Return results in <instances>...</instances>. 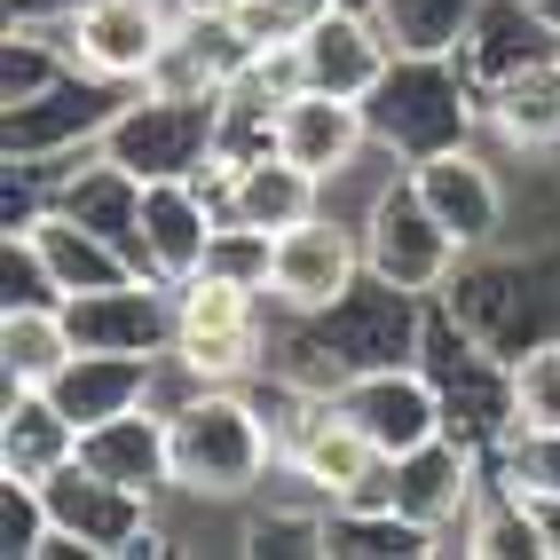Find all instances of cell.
Returning <instances> with one entry per match:
<instances>
[{
	"mask_svg": "<svg viewBox=\"0 0 560 560\" xmlns=\"http://www.w3.org/2000/svg\"><path fill=\"white\" fill-rule=\"evenodd\" d=\"M481 481H490V458H481L474 442H458V434H434V442H419V451L395 458V490H387V498H395L410 521H427V529L442 537V552H451L458 521H466L474 498H481Z\"/></svg>",
	"mask_w": 560,
	"mask_h": 560,
	"instance_id": "5bb4252c",
	"label": "cell"
},
{
	"mask_svg": "<svg viewBox=\"0 0 560 560\" xmlns=\"http://www.w3.org/2000/svg\"><path fill=\"white\" fill-rule=\"evenodd\" d=\"M206 269H213V277H230V284L269 292L277 237H269V230H253V221H230V213H221V230H213V245H206Z\"/></svg>",
	"mask_w": 560,
	"mask_h": 560,
	"instance_id": "4dcf8cb0",
	"label": "cell"
},
{
	"mask_svg": "<svg viewBox=\"0 0 560 560\" xmlns=\"http://www.w3.org/2000/svg\"><path fill=\"white\" fill-rule=\"evenodd\" d=\"M331 402L348 410V419L380 442L387 458L402 451H419V442L434 434H451L442 427V387H434V371L427 363H380V371H348L340 387H331Z\"/></svg>",
	"mask_w": 560,
	"mask_h": 560,
	"instance_id": "7c38bea8",
	"label": "cell"
},
{
	"mask_svg": "<svg viewBox=\"0 0 560 560\" xmlns=\"http://www.w3.org/2000/svg\"><path fill=\"white\" fill-rule=\"evenodd\" d=\"M269 348H277L269 292L230 284L213 269L174 284V355L198 387H253L260 371H269Z\"/></svg>",
	"mask_w": 560,
	"mask_h": 560,
	"instance_id": "3957f363",
	"label": "cell"
},
{
	"mask_svg": "<svg viewBox=\"0 0 560 560\" xmlns=\"http://www.w3.org/2000/svg\"><path fill=\"white\" fill-rule=\"evenodd\" d=\"M151 387H159V355H103V348H80L48 395H56L63 419L88 434V427H103V419H119V410L151 402Z\"/></svg>",
	"mask_w": 560,
	"mask_h": 560,
	"instance_id": "7402d4cb",
	"label": "cell"
},
{
	"mask_svg": "<svg viewBox=\"0 0 560 560\" xmlns=\"http://www.w3.org/2000/svg\"><path fill=\"white\" fill-rule=\"evenodd\" d=\"M71 458H80V427L56 410V395L48 387H0V474L48 481Z\"/></svg>",
	"mask_w": 560,
	"mask_h": 560,
	"instance_id": "cb8c5ba5",
	"label": "cell"
},
{
	"mask_svg": "<svg viewBox=\"0 0 560 560\" xmlns=\"http://www.w3.org/2000/svg\"><path fill=\"white\" fill-rule=\"evenodd\" d=\"M206 190L221 198L230 221H253V230H269V237H284V230H301L308 213H324V182L308 166H292L284 151L253 159V166H213Z\"/></svg>",
	"mask_w": 560,
	"mask_h": 560,
	"instance_id": "ac0fdd59",
	"label": "cell"
},
{
	"mask_svg": "<svg viewBox=\"0 0 560 560\" xmlns=\"http://www.w3.org/2000/svg\"><path fill=\"white\" fill-rule=\"evenodd\" d=\"M466 80L490 95L505 88L513 71H537V63H560V24L545 16V0H481L474 24H466Z\"/></svg>",
	"mask_w": 560,
	"mask_h": 560,
	"instance_id": "2e32d148",
	"label": "cell"
},
{
	"mask_svg": "<svg viewBox=\"0 0 560 560\" xmlns=\"http://www.w3.org/2000/svg\"><path fill=\"white\" fill-rule=\"evenodd\" d=\"M24 237H32V253H40V269H48V284H56V301L135 277V260L110 245L103 230H88L80 213H63V206H40V213L24 221Z\"/></svg>",
	"mask_w": 560,
	"mask_h": 560,
	"instance_id": "603a6c76",
	"label": "cell"
},
{
	"mask_svg": "<svg viewBox=\"0 0 560 560\" xmlns=\"http://www.w3.org/2000/svg\"><path fill=\"white\" fill-rule=\"evenodd\" d=\"M340 9H380V0H340Z\"/></svg>",
	"mask_w": 560,
	"mask_h": 560,
	"instance_id": "74e56055",
	"label": "cell"
},
{
	"mask_svg": "<svg viewBox=\"0 0 560 560\" xmlns=\"http://www.w3.org/2000/svg\"><path fill=\"white\" fill-rule=\"evenodd\" d=\"M284 474L301 481L308 498H324V505H380L395 490V458L331 395L316 402V419L301 427V442L284 451Z\"/></svg>",
	"mask_w": 560,
	"mask_h": 560,
	"instance_id": "ba28073f",
	"label": "cell"
},
{
	"mask_svg": "<svg viewBox=\"0 0 560 560\" xmlns=\"http://www.w3.org/2000/svg\"><path fill=\"white\" fill-rule=\"evenodd\" d=\"M277 151L292 166H308L316 182H331L340 166H355L371 151V119H363L355 95L301 88V95H284V110H277Z\"/></svg>",
	"mask_w": 560,
	"mask_h": 560,
	"instance_id": "d6986e66",
	"label": "cell"
},
{
	"mask_svg": "<svg viewBox=\"0 0 560 560\" xmlns=\"http://www.w3.org/2000/svg\"><path fill=\"white\" fill-rule=\"evenodd\" d=\"M490 466H498L505 481H521L529 498H545V490H560V434H513Z\"/></svg>",
	"mask_w": 560,
	"mask_h": 560,
	"instance_id": "e575fe53",
	"label": "cell"
},
{
	"mask_svg": "<svg viewBox=\"0 0 560 560\" xmlns=\"http://www.w3.org/2000/svg\"><path fill=\"white\" fill-rule=\"evenodd\" d=\"M221 230V198L206 182H142V277H198L206 269V245Z\"/></svg>",
	"mask_w": 560,
	"mask_h": 560,
	"instance_id": "9a60e30c",
	"label": "cell"
},
{
	"mask_svg": "<svg viewBox=\"0 0 560 560\" xmlns=\"http://www.w3.org/2000/svg\"><path fill=\"white\" fill-rule=\"evenodd\" d=\"M513 434H560V331L513 355Z\"/></svg>",
	"mask_w": 560,
	"mask_h": 560,
	"instance_id": "f546056e",
	"label": "cell"
},
{
	"mask_svg": "<svg viewBox=\"0 0 560 560\" xmlns=\"http://www.w3.org/2000/svg\"><path fill=\"white\" fill-rule=\"evenodd\" d=\"M48 490L40 481H16V474H0V552L9 560H40L48 545Z\"/></svg>",
	"mask_w": 560,
	"mask_h": 560,
	"instance_id": "1f68e13d",
	"label": "cell"
},
{
	"mask_svg": "<svg viewBox=\"0 0 560 560\" xmlns=\"http://www.w3.org/2000/svg\"><path fill=\"white\" fill-rule=\"evenodd\" d=\"M103 151L142 182H206L213 174V95L135 88L119 119L103 127Z\"/></svg>",
	"mask_w": 560,
	"mask_h": 560,
	"instance_id": "5b68a950",
	"label": "cell"
},
{
	"mask_svg": "<svg viewBox=\"0 0 560 560\" xmlns=\"http://www.w3.org/2000/svg\"><path fill=\"white\" fill-rule=\"evenodd\" d=\"M32 301H56V284L24 230H0V308H32Z\"/></svg>",
	"mask_w": 560,
	"mask_h": 560,
	"instance_id": "836d02e7",
	"label": "cell"
},
{
	"mask_svg": "<svg viewBox=\"0 0 560 560\" xmlns=\"http://www.w3.org/2000/svg\"><path fill=\"white\" fill-rule=\"evenodd\" d=\"M277 110H284V103L237 71V80L213 95V166H253V159H269V151H277Z\"/></svg>",
	"mask_w": 560,
	"mask_h": 560,
	"instance_id": "83f0119b",
	"label": "cell"
},
{
	"mask_svg": "<svg viewBox=\"0 0 560 560\" xmlns=\"http://www.w3.org/2000/svg\"><path fill=\"white\" fill-rule=\"evenodd\" d=\"M88 0H9V24H40V32H56V24H71Z\"/></svg>",
	"mask_w": 560,
	"mask_h": 560,
	"instance_id": "d590c367",
	"label": "cell"
},
{
	"mask_svg": "<svg viewBox=\"0 0 560 560\" xmlns=\"http://www.w3.org/2000/svg\"><path fill=\"white\" fill-rule=\"evenodd\" d=\"M324 560H442V537L427 529V521H410L395 498H380V505H331Z\"/></svg>",
	"mask_w": 560,
	"mask_h": 560,
	"instance_id": "484cf974",
	"label": "cell"
},
{
	"mask_svg": "<svg viewBox=\"0 0 560 560\" xmlns=\"http://www.w3.org/2000/svg\"><path fill=\"white\" fill-rule=\"evenodd\" d=\"M71 355H80V340H71L63 301L0 308V387H56Z\"/></svg>",
	"mask_w": 560,
	"mask_h": 560,
	"instance_id": "4316f807",
	"label": "cell"
},
{
	"mask_svg": "<svg viewBox=\"0 0 560 560\" xmlns=\"http://www.w3.org/2000/svg\"><path fill=\"white\" fill-rule=\"evenodd\" d=\"M481 142L505 166H560V63L513 71L481 95Z\"/></svg>",
	"mask_w": 560,
	"mask_h": 560,
	"instance_id": "e0dca14e",
	"label": "cell"
},
{
	"mask_svg": "<svg viewBox=\"0 0 560 560\" xmlns=\"http://www.w3.org/2000/svg\"><path fill=\"white\" fill-rule=\"evenodd\" d=\"M127 95H135V88L95 80V71L71 63L48 95L9 103V119H0V142H9V159H63V151H88V142H103V127L119 119V103H127Z\"/></svg>",
	"mask_w": 560,
	"mask_h": 560,
	"instance_id": "30bf717a",
	"label": "cell"
},
{
	"mask_svg": "<svg viewBox=\"0 0 560 560\" xmlns=\"http://www.w3.org/2000/svg\"><path fill=\"white\" fill-rule=\"evenodd\" d=\"M545 16H552V24H560V0H545Z\"/></svg>",
	"mask_w": 560,
	"mask_h": 560,
	"instance_id": "f35d334b",
	"label": "cell"
},
{
	"mask_svg": "<svg viewBox=\"0 0 560 560\" xmlns=\"http://www.w3.org/2000/svg\"><path fill=\"white\" fill-rule=\"evenodd\" d=\"M481 0H380V32L395 40V56H458L466 48V24H474Z\"/></svg>",
	"mask_w": 560,
	"mask_h": 560,
	"instance_id": "f1b7e54d",
	"label": "cell"
},
{
	"mask_svg": "<svg viewBox=\"0 0 560 560\" xmlns=\"http://www.w3.org/2000/svg\"><path fill=\"white\" fill-rule=\"evenodd\" d=\"M166 32H174V0H88L71 24H56V40L95 80L142 88L151 63L166 56Z\"/></svg>",
	"mask_w": 560,
	"mask_h": 560,
	"instance_id": "9c48e42d",
	"label": "cell"
},
{
	"mask_svg": "<svg viewBox=\"0 0 560 560\" xmlns=\"http://www.w3.org/2000/svg\"><path fill=\"white\" fill-rule=\"evenodd\" d=\"M395 63V40L380 32L371 9H324L308 32H301V71L308 88H331V95H371L380 88V71Z\"/></svg>",
	"mask_w": 560,
	"mask_h": 560,
	"instance_id": "ffe728a7",
	"label": "cell"
},
{
	"mask_svg": "<svg viewBox=\"0 0 560 560\" xmlns=\"http://www.w3.org/2000/svg\"><path fill=\"white\" fill-rule=\"evenodd\" d=\"M363 119H371V142H380V151L419 166L434 151L481 142V88L466 80L458 56H395L380 71V88L363 95Z\"/></svg>",
	"mask_w": 560,
	"mask_h": 560,
	"instance_id": "7a4b0ae2",
	"label": "cell"
},
{
	"mask_svg": "<svg viewBox=\"0 0 560 560\" xmlns=\"http://www.w3.org/2000/svg\"><path fill=\"white\" fill-rule=\"evenodd\" d=\"M63 316H71V340L103 348V355H166L174 348V284L142 277V269L119 277V284L71 292Z\"/></svg>",
	"mask_w": 560,
	"mask_h": 560,
	"instance_id": "4fadbf2b",
	"label": "cell"
},
{
	"mask_svg": "<svg viewBox=\"0 0 560 560\" xmlns=\"http://www.w3.org/2000/svg\"><path fill=\"white\" fill-rule=\"evenodd\" d=\"M324 9H340V0H230V16L253 48H269V40H301V32L324 16Z\"/></svg>",
	"mask_w": 560,
	"mask_h": 560,
	"instance_id": "d6a6232c",
	"label": "cell"
},
{
	"mask_svg": "<svg viewBox=\"0 0 560 560\" xmlns=\"http://www.w3.org/2000/svg\"><path fill=\"white\" fill-rule=\"evenodd\" d=\"M521 498H529V490H521ZM537 505V529H545V552L560 560V490H545V498H529Z\"/></svg>",
	"mask_w": 560,
	"mask_h": 560,
	"instance_id": "8d00e7d4",
	"label": "cell"
},
{
	"mask_svg": "<svg viewBox=\"0 0 560 560\" xmlns=\"http://www.w3.org/2000/svg\"><path fill=\"white\" fill-rule=\"evenodd\" d=\"M419 182V198L442 213V230H451L466 253H490L513 237V182H505V159L490 142H458V151H434L410 166Z\"/></svg>",
	"mask_w": 560,
	"mask_h": 560,
	"instance_id": "52a82bcc",
	"label": "cell"
},
{
	"mask_svg": "<svg viewBox=\"0 0 560 560\" xmlns=\"http://www.w3.org/2000/svg\"><path fill=\"white\" fill-rule=\"evenodd\" d=\"M419 363L434 371V387H442V427H451L458 442H474L481 458H498L513 442V363L498 348H481L442 301H434Z\"/></svg>",
	"mask_w": 560,
	"mask_h": 560,
	"instance_id": "277c9868",
	"label": "cell"
},
{
	"mask_svg": "<svg viewBox=\"0 0 560 560\" xmlns=\"http://www.w3.org/2000/svg\"><path fill=\"white\" fill-rule=\"evenodd\" d=\"M442 560H552L545 552V529H537V505L521 498V481H505L490 466V481H481V498L458 521V537H451Z\"/></svg>",
	"mask_w": 560,
	"mask_h": 560,
	"instance_id": "d4e9b609",
	"label": "cell"
},
{
	"mask_svg": "<svg viewBox=\"0 0 560 560\" xmlns=\"http://www.w3.org/2000/svg\"><path fill=\"white\" fill-rule=\"evenodd\" d=\"M166 427H174V490L166 498L245 513L277 481V434L260 419L253 387H198L166 410Z\"/></svg>",
	"mask_w": 560,
	"mask_h": 560,
	"instance_id": "6da1fadb",
	"label": "cell"
},
{
	"mask_svg": "<svg viewBox=\"0 0 560 560\" xmlns=\"http://www.w3.org/2000/svg\"><path fill=\"white\" fill-rule=\"evenodd\" d=\"M80 458L95 474H110V481H127V490H142L151 505H166V490H174V427H166L159 402H135V410H119V419L88 427Z\"/></svg>",
	"mask_w": 560,
	"mask_h": 560,
	"instance_id": "44dd1931",
	"label": "cell"
},
{
	"mask_svg": "<svg viewBox=\"0 0 560 560\" xmlns=\"http://www.w3.org/2000/svg\"><path fill=\"white\" fill-rule=\"evenodd\" d=\"M363 269L402 284V292H419V301H442L451 277L466 269V245L442 230V213L419 198L410 174H395L387 190L371 198V213H363Z\"/></svg>",
	"mask_w": 560,
	"mask_h": 560,
	"instance_id": "8992f818",
	"label": "cell"
},
{
	"mask_svg": "<svg viewBox=\"0 0 560 560\" xmlns=\"http://www.w3.org/2000/svg\"><path fill=\"white\" fill-rule=\"evenodd\" d=\"M355 277H363V230H355V221H340V213H308L301 230L277 237L269 308H277V316H324Z\"/></svg>",
	"mask_w": 560,
	"mask_h": 560,
	"instance_id": "8fae6325",
	"label": "cell"
}]
</instances>
